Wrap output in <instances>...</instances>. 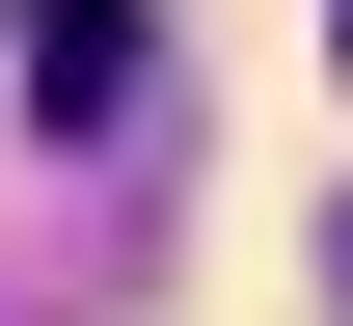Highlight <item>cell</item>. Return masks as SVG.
<instances>
[{
	"label": "cell",
	"mask_w": 353,
	"mask_h": 326,
	"mask_svg": "<svg viewBox=\"0 0 353 326\" xmlns=\"http://www.w3.org/2000/svg\"><path fill=\"white\" fill-rule=\"evenodd\" d=\"M326 272H353V218H326Z\"/></svg>",
	"instance_id": "obj_3"
},
{
	"label": "cell",
	"mask_w": 353,
	"mask_h": 326,
	"mask_svg": "<svg viewBox=\"0 0 353 326\" xmlns=\"http://www.w3.org/2000/svg\"><path fill=\"white\" fill-rule=\"evenodd\" d=\"M136 109H163V0H28V136L136 163Z\"/></svg>",
	"instance_id": "obj_1"
},
{
	"label": "cell",
	"mask_w": 353,
	"mask_h": 326,
	"mask_svg": "<svg viewBox=\"0 0 353 326\" xmlns=\"http://www.w3.org/2000/svg\"><path fill=\"white\" fill-rule=\"evenodd\" d=\"M326 54H353V0H326Z\"/></svg>",
	"instance_id": "obj_2"
}]
</instances>
